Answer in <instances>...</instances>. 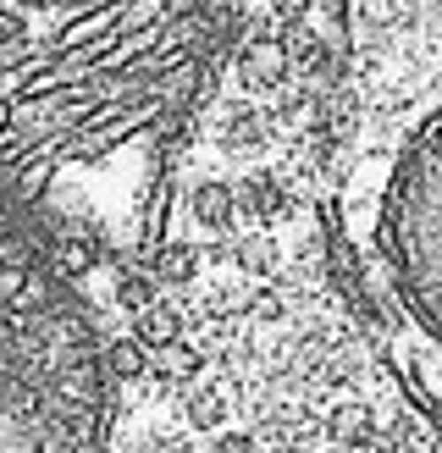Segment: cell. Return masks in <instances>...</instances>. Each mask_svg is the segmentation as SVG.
Returning <instances> with one entry per match:
<instances>
[{
  "label": "cell",
  "mask_w": 442,
  "mask_h": 453,
  "mask_svg": "<svg viewBox=\"0 0 442 453\" xmlns=\"http://www.w3.org/2000/svg\"><path fill=\"white\" fill-rule=\"evenodd\" d=\"M227 34V0H0V205L72 282L100 255H161Z\"/></svg>",
  "instance_id": "6da1fadb"
},
{
  "label": "cell",
  "mask_w": 442,
  "mask_h": 453,
  "mask_svg": "<svg viewBox=\"0 0 442 453\" xmlns=\"http://www.w3.org/2000/svg\"><path fill=\"white\" fill-rule=\"evenodd\" d=\"M326 144L343 282L404 388L442 420V0H348Z\"/></svg>",
  "instance_id": "7a4b0ae2"
},
{
  "label": "cell",
  "mask_w": 442,
  "mask_h": 453,
  "mask_svg": "<svg viewBox=\"0 0 442 453\" xmlns=\"http://www.w3.org/2000/svg\"><path fill=\"white\" fill-rule=\"evenodd\" d=\"M110 376L78 282L0 205V453H105Z\"/></svg>",
  "instance_id": "3957f363"
},
{
  "label": "cell",
  "mask_w": 442,
  "mask_h": 453,
  "mask_svg": "<svg viewBox=\"0 0 442 453\" xmlns=\"http://www.w3.org/2000/svg\"><path fill=\"white\" fill-rule=\"evenodd\" d=\"M221 211H227V205H221V194H216V188L199 199V216H205V221H221Z\"/></svg>",
  "instance_id": "277c9868"
}]
</instances>
